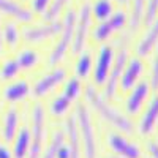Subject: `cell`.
<instances>
[{
    "label": "cell",
    "instance_id": "cell-1",
    "mask_svg": "<svg viewBox=\"0 0 158 158\" xmlns=\"http://www.w3.org/2000/svg\"><path fill=\"white\" fill-rule=\"evenodd\" d=\"M85 98H87L90 106L94 108L108 123H111L112 127L118 128L120 131H123V133H127V135L133 133V123H131L125 115L117 112L111 104H108L106 101H104V98L92 85H89L85 89Z\"/></svg>",
    "mask_w": 158,
    "mask_h": 158
},
{
    "label": "cell",
    "instance_id": "cell-2",
    "mask_svg": "<svg viewBox=\"0 0 158 158\" xmlns=\"http://www.w3.org/2000/svg\"><path fill=\"white\" fill-rule=\"evenodd\" d=\"M76 123H77V131L84 142L85 158H95V153H97L95 133H94V127H92V122H90V114L82 103H79L76 106Z\"/></svg>",
    "mask_w": 158,
    "mask_h": 158
},
{
    "label": "cell",
    "instance_id": "cell-3",
    "mask_svg": "<svg viewBox=\"0 0 158 158\" xmlns=\"http://www.w3.org/2000/svg\"><path fill=\"white\" fill-rule=\"evenodd\" d=\"M74 24H76V13L73 10H68L65 15V21L62 22V36L60 41L56 44L54 51L49 57V65H57L67 54L70 44L73 43V35H74Z\"/></svg>",
    "mask_w": 158,
    "mask_h": 158
},
{
    "label": "cell",
    "instance_id": "cell-4",
    "mask_svg": "<svg viewBox=\"0 0 158 158\" xmlns=\"http://www.w3.org/2000/svg\"><path fill=\"white\" fill-rule=\"evenodd\" d=\"M90 21H92V11H90V5L84 3L79 10V15L76 16V24H74V35H73V52L79 54L82 52L84 44H85V38L89 33V27H90Z\"/></svg>",
    "mask_w": 158,
    "mask_h": 158
},
{
    "label": "cell",
    "instance_id": "cell-5",
    "mask_svg": "<svg viewBox=\"0 0 158 158\" xmlns=\"http://www.w3.org/2000/svg\"><path fill=\"white\" fill-rule=\"evenodd\" d=\"M32 146L29 147V158H38L41 152L43 144V133H44V109L41 104H36L32 112Z\"/></svg>",
    "mask_w": 158,
    "mask_h": 158
},
{
    "label": "cell",
    "instance_id": "cell-6",
    "mask_svg": "<svg viewBox=\"0 0 158 158\" xmlns=\"http://www.w3.org/2000/svg\"><path fill=\"white\" fill-rule=\"evenodd\" d=\"M127 60H128V51L125 46H122V49L118 51V56L117 59L112 62V67H111V71H109V76H108V84L104 87V95L108 98H112L115 90H117V85L120 82V76L125 70V65H127Z\"/></svg>",
    "mask_w": 158,
    "mask_h": 158
},
{
    "label": "cell",
    "instance_id": "cell-7",
    "mask_svg": "<svg viewBox=\"0 0 158 158\" xmlns=\"http://www.w3.org/2000/svg\"><path fill=\"white\" fill-rule=\"evenodd\" d=\"M127 15L123 11H117V13H112L111 18L106 19V21H103L98 27L95 29L94 32V38L98 40V41H104V40H108V36L112 35V32L115 30H120L125 27V24H127Z\"/></svg>",
    "mask_w": 158,
    "mask_h": 158
},
{
    "label": "cell",
    "instance_id": "cell-8",
    "mask_svg": "<svg viewBox=\"0 0 158 158\" xmlns=\"http://www.w3.org/2000/svg\"><path fill=\"white\" fill-rule=\"evenodd\" d=\"M112 62H114V51L111 46H103L100 49V56H98V62H97V67L94 71V81L97 85H103L106 82V79L109 76L111 67H112Z\"/></svg>",
    "mask_w": 158,
    "mask_h": 158
},
{
    "label": "cell",
    "instance_id": "cell-9",
    "mask_svg": "<svg viewBox=\"0 0 158 158\" xmlns=\"http://www.w3.org/2000/svg\"><path fill=\"white\" fill-rule=\"evenodd\" d=\"M62 32V22L59 21H51L48 25H40V27H32L24 30V40L29 43H38L48 40L51 36H56Z\"/></svg>",
    "mask_w": 158,
    "mask_h": 158
},
{
    "label": "cell",
    "instance_id": "cell-10",
    "mask_svg": "<svg viewBox=\"0 0 158 158\" xmlns=\"http://www.w3.org/2000/svg\"><path fill=\"white\" fill-rule=\"evenodd\" d=\"M109 146L111 149L118 153V155H122L125 158H139L141 156V150L139 147L136 146V144H131L128 142L123 136L120 135H117V133H111L109 135Z\"/></svg>",
    "mask_w": 158,
    "mask_h": 158
},
{
    "label": "cell",
    "instance_id": "cell-11",
    "mask_svg": "<svg viewBox=\"0 0 158 158\" xmlns=\"http://www.w3.org/2000/svg\"><path fill=\"white\" fill-rule=\"evenodd\" d=\"M65 76H67L65 70L63 68H57V70H54L52 73H49L48 76L41 77L35 84V89H33L35 97H44L46 94H49V92L54 89V87H57L60 82H63Z\"/></svg>",
    "mask_w": 158,
    "mask_h": 158
},
{
    "label": "cell",
    "instance_id": "cell-12",
    "mask_svg": "<svg viewBox=\"0 0 158 158\" xmlns=\"http://www.w3.org/2000/svg\"><path fill=\"white\" fill-rule=\"evenodd\" d=\"M144 65L139 59H131L127 65L125 70L122 73V79H120V85L123 90H130L136 85V81L139 79V76L142 74Z\"/></svg>",
    "mask_w": 158,
    "mask_h": 158
},
{
    "label": "cell",
    "instance_id": "cell-13",
    "mask_svg": "<svg viewBox=\"0 0 158 158\" xmlns=\"http://www.w3.org/2000/svg\"><path fill=\"white\" fill-rule=\"evenodd\" d=\"M149 90H150V87H149V84L146 81L139 82L138 85H135L133 92H131V95L128 97V101H127V111H128V114L135 115V114L139 112L142 103L146 101L147 97H149Z\"/></svg>",
    "mask_w": 158,
    "mask_h": 158
},
{
    "label": "cell",
    "instance_id": "cell-14",
    "mask_svg": "<svg viewBox=\"0 0 158 158\" xmlns=\"http://www.w3.org/2000/svg\"><path fill=\"white\" fill-rule=\"evenodd\" d=\"M0 11L21 21V22H32L33 21V13L27 8H24L22 5L13 2V0H0Z\"/></svg>",
    "mask_w": 158,
    "mask_h": 158
},
{
    "label": "cell",
    "instance_id": "cell-15",
    "mask_svg": "<svg viewBox=\"0 0 158 158\" xmlns=\"http://www.w3.org/2000/svg\"><path fill=\"white\" fill-rule=\"evenodd\" d=\"M67 135H68V149L70 158H81V147H79V131L76 117L67 118Z\"/></svg>",
    "mask_w": 158,
    "mask_h": 158
},
{
    "label": "cell",
    "instance_id": "cell-16",
    "mask_svg": "<svg viewBox=\"0 0 158 158\" xmlns=\"http://www.w3.org/2000/svg\"><path fill=\"white\" fill-rule=\"evenodd\" d=\"M156 120H158V95L152 100L149 109L146 111V114H144L142 118H141V125H139L141 135H144V136L149 135L150 131L155 128Z\"/></svg>",
    "mask_w": 158,
    "mask_h": 158
},
{
    "label": "cell",
    "instance_id": "cell-17",
    "mask_svg": "<svg viewBox=\"0 0 158 158\" xmlns=\"http://www.w3.org/2000/svg\"><path fill=\"white\" fill-rule=\"evenodd\" d=\"M156 41H158V16L150 24L149 32L144 35V38L139 41V44H138V54L139 56H147L149 52L152 51V48L156 44Z\"/></svg>",
    "mask_w": 158,
    "mask_h": 158
},
{
    "label": "cell",
    "instance_id": "cell-18",
    "mask_svg": "<svg viewBox=\"0 0 158 158\" xmlns=\"http://www.w3.org/2000/svg\"><path fill=\"white\" fill-rule=\"evenodd\" d=\"M29 90H30V87H29L27 82L25 81H18V82H15L13 85H10V87H6L3 90V97H5V100L15 103V101H19V100L27 97Z\"/></svg>",
    "mask_w": 158,
    "mask_h": 158
},
{
    "label": "cell",
    "instance_id": "cell-19",
    "mask_svg": "<svg viewBox=\"0 0 158 158\" xmlns=\"http://www.w3.org/2000/svg\"><path fill=\"white\" fill-rule=\"evenodd\" d=\"M18 123H19V115H18V111L13 108L6 112L5 122H3V139L6 142L13 141V138H15L16 130H18Z\"/></svg>",
    "mask_w": 158,
    "mask_h": 158
},
{
    "label": "cell",
    "instance_id": "cell-20",
    "mask_svg": "<svg viewBox=\"0 0 158 158\" xmlns=\"http://www.w3.org/2000/svg\"><path fill=\"white\" fill-rule=\"evenodd\" d=\"M146 3H147V0H133V8H131V16H130V32L128 33H133V32L138 30L139 24L142 21V16H144Z\"/></svg>",
    "mask_w": 158,
    "mask_h": 158
},
{
    "label": "cell",
    "instance_id": "cell-21",
    "mask_svg": "<svg viewBox=\"0 0 158 158\" xmlns=\"http://www.w3.org/2000/svg\"><path fill=\"white\" fill-rule=\"evenodd\" d=\"M30 131L27 128L21 130V133L18 135L16 141H15V158H24L29 153V147H30Z\"/></svg>",
    "mask_w": 158,
    "mask_h": 158
},
{
    "label": "cell",
    "instance_id": "cell-22",
    "mask_svg": "<svg viewBox=\"0 0 158 158\" xmlns=\"http://www.w3.org/2000/svg\"><path fill=\"white\" fill-rule=\"evenodd\" d=\"M90 11L94 13V16L97 18V21L103 22L111 18L112 15V3L111 0H97L94 5H90Z\"/></svg>",
    "mask_w": 158,
    "mask_h": 158
},
{
    "label": "cell",
    "instance_id": "cell-23",
    "mask_svg": "<svg viewBox=\"0 0 158 158\" xmlns=\"http://www.w3.org/2000/svg\"><path fill=\"white\" fill-rule=\"evenodd\" d=\"M67 3H68V0H52V3H49L48 10L43 13L44 19H46L48 22L56 21V19L59 18V15H60V11L63 10V6L67 5Z\"/></svg>",
    "mask_w": 158,
    "mask_h": 158
},
{
    "label": "cell",
    "instance_id": "cell-24",
    "mask_svg": "<svg viewBox=\"0 0 158 158\" xmlns=\"http://www.w3.org/2000/svg\"><path fill=\"white\" fill-rule=\"evenodd\" d=\"M90 68H92V56L89 52H82L81 57H79L77 63H76V73L79 77H85L89 76L90 73Z\"/></svg>",
    "mask_w": 158,
    "mask_h": 158
},
{
    "label": "cell",
    "instance_id": "cell-25",
    "mask_svg": "<svg viewBox=\"0 0 158 158\" xmlns=\"http://www.w3.org/2000/svg\"><path fill=\"white\" fill-rule=\"evenodd\" d=\"M18 63H19V67H21V70H24V68H32V67H35L36 65V62H38V54L36 52H33V51H22L21 54L18 56Z\"/></svg>",
    "mask_w": 158,
    "mask_h": 158
},
{
    "label": "cell",
    "instance_id": "cell-26",
    "mask_svg": "<svg viewBox=\"0 0 158 158\" xmlns=\"http://www.w3.org/2000/svg\"><path fill=\"white\" fill-rule=\"evenodd\" d=\"M3 40L6 41L8 46H15L18 43V40H19V30L16 27V24L15 22H6L5 24V27H3V33H2Z\"/></svg>",
    "mask_w": 158,
    "mask_h": 158
},
{
    "label": "cell",
    "instance_id": "cell-27",
    "mask_svg": "<svg viewBox=\"0 0 158 158\" xmlns=\"http://www.w3.org/2000/svg\"><path fill=\"white\" fill-rule=\"evenodd\" d=\"M156 16H158V0H147L146 10H144V16H142L144 24L150 25Z\"/></svg>",
    "mask_w": 158,
    "mask_h": 158
},
{
    "label": "cell",
    "instance_id": "cell-28",
    "mask_svg": "<svg viewBox=\"0 0 158 158\" xmlns=\"http://www.w3.org/2000/svg\"><path fill=\"white\" fill-rule=\"evenodd\" d=\"M19 71H21V67L18 60H8L3 63L2 70H0V76H2V79H13Z\"/></svg>",
    "mask_w": 158,
    "mask_h": 158
},
{
    "label": "cell",
    "instance_id": "cell-29",
    "mask_svg": "<svg viewBox=\"0 0 158 158\" xmlns=\"http://www.w3.org/2000/svg\"><path fill=\"white\" fill-rule=\"evenodd\" d=\"M70 104H71V101L67 97H59V98H56L54 101H52L51 112L54 115H62V114H65L70 109Z\"/></svg>",
    "mask_w": 158,
    "mask_h": 158
},
{
    "label": "cell",
    "instance_id": "cell-30",
    "mask_svg": "<svg viewBox=\"0 0 158 158\" xmlns=\"http://www.w3.org/2000/svg\"><path fill=\"white\" fill-rule=\"evenodd\" d=\"M79 94H81V82H79L77 77H71L67 84V87H65L63 97H67L70 101H73L79 97Z\"/></svg>",
    "mask_w": 158,
    "mask_h": 158
},
{
    "label": "cell",
    "instance_id": "cell-31",
    "mask_svg": "<svg viewBox=\"0 0 158 158\" xmlns=\"http://www.w3.org/2000/svg\"><path fill=\"white\" fill-rule=\"evenodd\" d=\"M63 139H65L63 131H57V133L54 135V138H52L51 146H49V149H48V152L44 153L43 158H56V155H57V149L63 144Z\"/></svg>",
    "mask_w": 158,
    "mask_h": 158
},
{
    "label": "cell",
    "instance_id": "cell-32",
    "mask_svg": "<svg viewBox=\"0 0 158 158\" xmlns=\"http://www.w3.org/2000/svg\"><path fill=\"white\" fill-rule=\"evenodd\" d=\"M150 85H152L153 90H158V48H156L153 63H152V81H150Z\"/></svg>",
    "mask_w": 158,
    "mask_h": 158
},
{
    "label": "cell",
    "instance_id": "cell-33",
    "mask_svg": "<svg viewBox=\"0 0 158 158\" xmlns=\"http://www.w3.org/2000/svg\"><path fill=\"white\" fill-rule=\"evenodd\" d=\"M33 11L35 13H43L48 10V6H49V0H33Z\"/></svg>",
    "mask_w": 158,
    "mask_h": 158
},
{
    "label": "cell",
    "instance_id": "cell-34",
    "mask_svg": "<svg viewBox=\"0 0 158 158\" xmlns=\"http://www.w3.org/2000/svg\"><path fill=\"white\" fill-rule=\"evenodd\" d=\"M56 158H70V149H68V146H62L57 149V155H56Z\"/></svg>",
    "mask_w": 158,
    "mask_h": 158
},
{
    "label": "cell",
    "instance_id": "cell-35",
    "mask_svg": "<svg viewBox=\"0 0 158 158\" xmlns=\"http://www.w3.org/2000/svg\"><path fill=\"white\" fill-rule=\"evenodd\" d=\"M149 150H150V153H152L153 158H158V146H156L155 142H150L149 144Z\"/></svg>",
    "mask_w": 158,
    "mask_h": 158
},
{
    "label": "cell",
    "instance_id": "cell-36",
    "mask_svg": "<svg viewBox=\"0 0 158 158\" xmlns=\"http://www.w3.org/2000/svg\"><path fill=\"white\" fill-rule=\"evenodd\" d=\"M0 158H13V156H11V152L6 147L0 146Z\"/></svg>",
    "mask_w": 158,
    "mask_h": 158
},
{
    "label": "cell",
    "instance_id": "cell-37",
    "mask_svg": "<svg viewBox=\"0 0 158 158\" xmlns=\"http://www.w3.org/2000/svg\"><path fill=\"white\" fill-rule=\"evenodd\" d=\"M0 52H2V32H0Z\"/></svg>",
    "mask_w": 158,
    "mask_h": 158
},
{
    "label": "cell",
    "instance_id": "cell-38",
    "mask_svg": "<svg viewBox=\"0 0 158 158\" xmlns=\"http://www.w3.org/2000/svg\"><path fill=\"white\" fill-rule=\"evenodd\" d=\"M117 2H120V3H127L128 0H117Z\"/></svg>",
    "mask_w": 158,
    "mask_h": 158
},
{
    "label": "cell",
    "instance_id": "cell-39",
    "mask_svg": "<svg viewBox=\"0 0 158 158\" xmlns=\"http://www.w3.org/2000/svg\"><path fill=\"white\" fill-rule=\"evenodd\" d=\"M108 158H117V156H108Z\"/></svg>",
    "mask_w": 158,
    "mask_h": 158
}]
</instances>
